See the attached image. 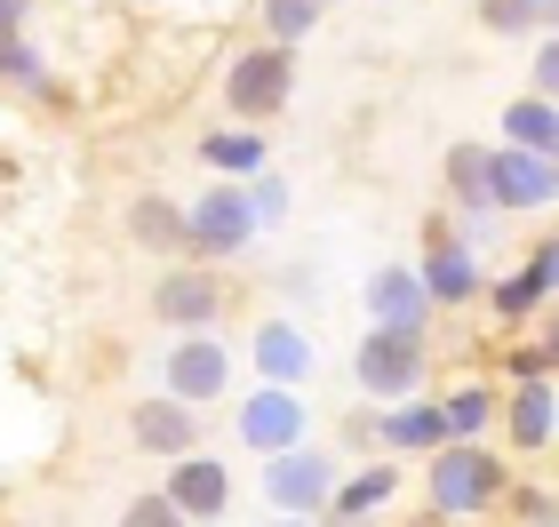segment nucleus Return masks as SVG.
<instances>
[{"label":"nucleus","instance_id":"obj_31","mask_svg":"<svg viewBox=\"0 0 559 527\" xmlns=\"http://www.w3.org/2000/svg\"><path fill=\"white\" fill-rule=\"evenodd\" d=\"M551 368H559V360H551V351H544V336L512 351V384H536V375H551Z\"/></svg>","mask_w":559,"mask_h":527},{"label":"nucleus","instance_id":"obj_3","mask_svg":"<svg viewBox=\"0 0 559 527\" xmlns=\"http://www.w3.org/2000/svg\"><path fill=\"white\" fill-rule=\"evenodd\" d=\"M296 96V48H233V64H224V112L233 120H280Z\"/></svg>","mask_w":559,"mask_h":527},{"label":"nucleus","instance_id":"obj_18","mask_svg":"<svg viewBox=\"0 0 559 527\" xmlns=\"http://www.w3.org/2000/svg\"><path fill=\"white\" fill-rule=\"evenodd\" d=\"M129 232L152 248V256H192V232H185V208H168L160 192H136L129 200Z\"/></svg>","mask_w":559,"mask_h":527},{"label":"nucleus","instance_id":"obj_2","mask_svg":"<svg viewBox=\"0 0 559 527\" xmlns=\"http://www.w3.org/2000/svg\"><path fill=\"white\" fill-rule=\"evenodd\" d=\"M424 375H431V336H408V328H360V344H352V384H360L368 408L416 399Z\"/></svg>","mask_w":559,"mask_h":527},{"label":"nucleus","instance_id":"obj_38","mask_svg":"<svg viewBox=\"0 0 559 527\" xmlns=\"http://www.w3.org/2000/svg\"><path fill=\"white\" fill-rule=\"evenodd\" d=\"M257 527H312V519H296V512H272V519H257Z\"/></svg>","mask_w":559,"mask_h":527},{"label":"nucleus","instance_id":"obj_39","mask_svg":"<svg viewBox=\"0 0 559 527\" xmlns=\"http://www.w3.org/2000/svg\"><path fill=\"white\" fill-rule=\"evenodd\" d=\"M544 33H559V0H544Z\"/></svg>","mask_w":559,"mask_h":527},{"label":"nucleus","instance_id":"obj_32","mask_svg":"<svg viewBox=\"0 0 559 527\" xmlns=\"http://www.w3.org/2000/svg\"><path fill=\"white\" fill-rule=\"evenodd\" d=\"M503 495H512V512H520V519H536V527L551 519V495H544V488H503Z\"/></svg>","mask_w":559,"mask_h":527},{"label":"nucleus","instance_id":"obj_21","mask_svg":"<svg viewBox=\"0 0 559 527\" xmlns=\"http://www.w3.org/2000/svg\"><path fill=\"white\" fill-rule=\"evenodd\" d=\"M400 495V464H368V471H344L336 495H328V512H352V519H376Z\"/></svg>","mask_w":559,"mask_h":527},{"label":"nucleus","instance_id":"obj_36","mask_svg":"<svg viewBox=\"0 0 559 527\" xmlns=\"http://www.w3.org/2000/svg\"><path fill=\"white\" fill-rule=\"evenodd\" d=\"M551 320H544V351H551V360H559V296H551V304H544Z\"/></svg>","mask_w":559,"mask_h":527},{"label":"nucleus","instance_id":"obj_17","mask_svg":"<svg viewBox=\"0 0 559 527\" xmlns=\"http://www.w3.org/2000/svg\"><path fill=\"white\" fill-rule=\"evenodd\" d=\"M496 408H503V392H488L479 375H464V384H448V392H440V423H448V440H488V432H496Z\"/></svg>","mask_w":559,"mask_h":527},{"label":"nucleus","instance_id":"obj_11","mask_svg":"<svg viewBox=\"0 0 559 527\" xmlns=\"http://www.w3.org/2000/svg\"><path fill=\"white\" fill-rule=\"evenodd\" d=\"M248 368H257V384H288V392H304L312 384V368H320V344H312V328H296V320H257L248 328Z\"/></svg>","mask_w":559,"mask_h":527},{"label":"nucleus","instance_id":"obj_8","mask_svg":"<svg viewBox=\"0 0 559 527\" xmlns=\"http://www.w3.org/2000/svg\"><path fill=\"white\" fill-rule=\"evenodd\" d=\"M424 296H431V312H448V304H472L479 288H488V264H479V248H464L448 232V216H431V232H424Z\"/></svg>","mask_w":559,"mask_h":527},{"label":"nucleus","instance_id":"obj_7","mask_svg":"<svg viewBox=\"0 0 559 527\" xmlns=\"http://www.w3.org/2000/svg\"><path fill=\"white\" fill-rule=\"evenodd\" d=\"M185 232H192V256H240L257 240V208H248V184H216L185 200Z\"/></svg>","mask_w":559,"mask_h":527},{"label":"nucleus","instance_id":"obj_22","mask_svg":"<svg viewBox=\"0 0 559 527\" xmlns=\"http://www.w3.org/2000/svg\"><path fill=\"white\" fill-rule=\"evenodd\" d=\"M440 176H448V200H455V208H496V200H488V144H479V136L448 144Z\"/></svg>","mask_w":559,"mask_h":527},{"label":"nucleus","instance_id":"obj_13","mask_svg":"<svg viewBox=\"0 0 559 527\" xmlns=\"http://www.w3.org/2000/svg\"><path fill=\"white\" fill-rule=\"evenodd\" d=\"M160 495H168L185 519H224V512H233V464L192 447V456L168 464V488H160Z\"/></svg>","mask_w":559,"mask_h":527},{"label":"nucleus","instance_id":"obj_41","mask_svg":"<svg viewBox=\"0 0 559 527\" xmlns=\"http://www.w3.org/2000/svg\"><path fill=\"white\" fill-rule=\"evenodd\" d=\"M544 527H559V504H551V519H544Z\"/></svg>","mask_w":559,"mask_h":527},{"label":"nucleus","instance_id":"obj_34","mask_svg":"<svg viewBox=\"0 0 559 527\" xmlns=\"http://www.w3.org/2000/svg\"><path fill=\"white\" fill-rule=\"evenodd\" d=\"M280 288H288V296H304V304H312V296H320V280H312V264H288V272H280Z\"/></svg>","mask_w":559,"mask_h":527},{"label":"nucleus","instance_id":"obj_19","mask_svg":"<svg viewBox=\"0 0 559 527\" xmlns=\"http://www.w3.org/2000/svg\"><path fill=\"white\" fill-rule=\"evenodd\" d=\"M496 136L503 144H520V153H559V105H544V96H512L503 105V120H496Z\"/></svg>","mask_w":559,"mask_h":527},{"label":"nucleus","instance_id":"obj_27","mask_svg":"<svg viewBox=\"0 0 559 527\" xmlns=\"http://www.w3.org/2000/svg\"><path fill=\"white\" fill-rule=\"evenodd\" d=\"M248 208H257V232H272V224H288V208H296L288 176H280V168H264V176H248Z\"/></svg>","mask_w":559,"mask_h":527},{"label":"nucleus","instance_id":"obj_16","mask_svg":"<svg viewBox=\"0 0 559 527\" xmlns=\"http://www.w3.org/2000/svg\"><path fill=\"white\" fill-rule=\"evenodd\" d=\"M376 447H384V456H431V447H448L440 399L416 392V399H392V408H376Z\"/></svg>","mask_w":559,"mask_h":527},{"label":"nucleus","instance_id":"obj_26","mask_svg":"<svg viewBox=\"0 0 559 527\" xmlns=\"http://www.w3.org/2000/svg\"><path fill=\"white\" fill-rule=\"evenodd\" d=\"M488 312L503 320V328H527V320L544 312V296H536V280H527V272H512V280L488 288Z\"/></svg>","mask_w":559,"mask_h":527},{"label":"nucleus","instance_id":"obj_28","mask_svg":"<svg viewBox=\"0 0 559 527\" xmlns=\"http://www.w3.org/2000/svg\"><path fill=\"white\" fill-rule=\"evenodd\" d=\"M527 96H544V105H559V33H544L536 64H527Z\"/></svg>","mask_w":559,"mask_h":527},{"label":"nucleus","instance_id":"obj_1","mask_svg":"<svg viewBox=\"0 0 559 527\" xmlns=\"http://www.w3.org/2000/svg\"><path fill=\"white\" fill-rule=\"evenodd\" d=\"M503 456H488V440H448L424 456V512L431 519H488L503 504Z\"/></svg>","mask_w":559,"mask_h":527},{"label":"nucleus","instance_id":"obj_20","mask_svg":"<svg viewBox=\"0 0 559 527\" xmlns=\"http://www.w3.org/2000/svg\"><path fill=\"white\" fill-rule=\"evenodd\" d=\"M200 160H209L224 184H248V176H264V168H272V144H264V136H248V129H216V136H200Z\"/></svg>","mask_w":559,"mask_h":527},{"label":"nucleus","instance_id":"obj_30","mask_svg":"<svg viewBox=\"0 0 559 527\" xmlns=\"http://www.w3.org/2000/svg\"><path fill=\"white\" fill-rule=\"evenodd\" d=\"M120 527H185V512H176V504H168V495H160V488H152V495H136V504H129V512H120Z\"/></svg>","mask_w":559,"mask_h":527},{"label":"nucleus","instance_id":"obj_5","mask_svg":"<svg viewBox=\"0 0 559 527\" xmlns=\"http://www.w3.org/2000/svg\"><path fill=\"white\" fill-rule=\"evenodd\" d=\"M336 480H344V464L328 456V447H312V440H296V447H280V456H264V504H272V512L320 519L328 495H336Z\"/></svg>","mask_w":559,"mask_h":527},{"label":"nucleus","instance_id":"obj_29","mask_svg":"<svg viewBox=\"0 0 559 527\" xmlns=\"http://www.w3.org/2000/svg\"><path fill=\"white\" fill-rule=\"evenodd\" d=\"M527 280H536V296H544V304H551V296H559V232H551V240H536V248H527Z\"/></svg>","mask_w":559,"mask_h":527},{"label":"nucleus","instance_id":"obj_35","mask_svg":"<svg viewBox=\"0 0 559 527\" xmlns=\"http://www.w3.org/2000/svg\"><path fill=\"white\" fill-rule=\"evenodd\" d=\"M40 0H0V33H24V16H33Z\"/></svg>","mask_w":559,"mask_h":527},{"label":"nucleus","instance_id":"obj_15","mask_svg":"<svg viewBox=\"0 0 559 527\" xmlns=\"http://www.w3.org/2000/svg\"><path fill=\"white\" fill-rule=\"evenodd\" d=\"M496 423H503V440H512L520 456H544V447L559 440V384H551V375L512 384V392H503V408H496Z\"/></svg>","mask_w":559,"mask_h":527},{"label":"nucleus","instance_id":"obj_9","mask_svg":"<svg viewBox=\"0 0 559 527\" xmlns=\"http://www.w3.org/2000/svg\"><path fill=\"white\" fill-rule=\"evenodd\" d=\"M488 200L496 216H536L559 200V176L544 153H520V144H488Z\"/></svg>","mask_w":559,"mask_h":527},{"label":"nucleus","instance_id":"obj_42","mask_svg":"<svg viewBox=\"0 0 559 527\" xmlns=\"http://www.w3.org/2000/svg\"><path fill=\"white\" fill-rule=\"evenodd\" d=\"M551 176H559V153H551Z\"/></svg>","mask_w":559,"mask_h":527},{"label":"nucleus","instance_id":"obj_12","mask_svg":"<svg viewBox=\"0 0 559 527\" xmlns=\"http://www.w3.org/2000/svg\"><path fill=\"white\" fill-rule=\"evenodd\" d=\"M360 312H368V328H408V336H431L424 272H416V264H376L368 280H360Z\"/></svg>","mask_w":559,"mask_h":527},{"label":"nucleus","instance_id":"obj_23","mask_svg":"<svg viewBox=\"0 0 559 527\" xmlns=\"http://www.w3.org/2000/svg\"><path fill=\"white\" fill-rule=\"evenodd\" d=\"M257 16H264V40L272 48H304V40L320 33L328 0H257Z\"/></svg>","mask_w":559,"mask_h":527},{"label":"nucleus","instance_id":"obj_24","mask_svg":"<svg viewBox=\"0 0 559 527\" xmlns=\"http://www.w3.org/2000/svg\"><path fill=\"white\" fill-rule=\"evenodd\" d=\"M0 88L48 96V57L33 48V33H0Z\"/></svg>","mask_w":559,"mask_h":527},{"label":"nucleus","instance_id":"obj_4","mask_svg":"<svg viewBox=\"0 0 559 527\" xmlns=\"http://www.w3.org/2000/svg\"><path fill=\"white\" fill-rule=\"evenodd\" d=\"M160 392L185 399V408H216V399H233V344H224L216 328L176 336L160 351Z\"/></svg>","mask_w":559,"mask_h":527},{"label":"nucleus","instance_id":"obj_14","mask_svg":"<svg viewBox=\"0 0 559 527\" xmlns=\"http://www.w3.org/2000/svg\"><path fill=\"white\" fill-rule=\"evenodd\" d=\"M129 440L144 447V456H192L200 447V408H185V399H168V392H144L136 408H129Z\"/></svg>","mask_w":559,"mask_h":527},{"label":"nucleus","instance_id":"obj_33","mask_svg":"<svg viewBox=\"0 0 559 527\" xmlns=\"http://www.w3.org/2000/svg\"><path fill=\"white\" fill-rule=\"evenodd\" d=\"M344 440H352V447H376V408H352V416H344Z\"/></svg>","mask_w":559,"mask_h":527},{"label":"nucleus","instance_id":"obj_10","mask_svg":"<svg viewBox=\"0 0 559 527\" xmlns=\"http://www.w3.org/2000/svg\"><path fill=\"white\" fill-rule=\"evenodd\" d=\"M152 312H160L176 336H200V328L224 320V280L209 264H168L160 280H152Z\"/></svg>","mask_w":559,"mask_h":527},{"label":"nucleus","instance_id":"obj_25","mask_svg":"<svg viewBox=\"0 0 559 527\" xmlns=\"http://www.w3.org/2000/svg\"><path fill=\"white\" fill-rule=\"evenodd\" d=\"M479 24H488L496 40H527V33H544V0H472Z\"/></svg>","mask_w":559,"mask_h":527},{"label":"nucleus","instance_id":"obj_6","mask_svg":"<svg viewBox=\"0 0 559 527\" xmlns=\"http://www.w3.org/2000/svg\"><path fill=\"white\" fill-rule=\"evenodd\" d=\"M304 432H312V408H304V392H288V384H257V392H240V408H233V440L248 447V456H280V447H296Z\"/></svg>","mask_w":559,"mask_h":527},{"label":"nucleus","instance_id":"obj_40","mask_svg":"<svg viewBox=\"0 0 559 527\" xmlns=\"http://www.w3.org/2000/svg\"><path fill=\"white\" fill-rule=\"evenodd\" d=\"M185 527H224V519H185Z\"/></svg>","mask_w":559,"mask_h":527},{"label":"nucleus","instance_id":"obj_37","mask_svg":"<svg viewBox=\"0 0 559 527\" xmlns=\"http://www.w3.org/2000/svg\"><path fill=\"white\" fill-rule=\"evenodd\" d=\"M312 527H376V519H352V512H320Z\"/></svg>","mask_w":559,"mask_h":527}]
</instances>
